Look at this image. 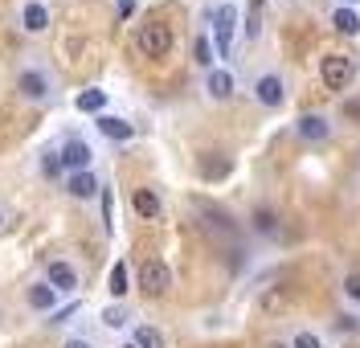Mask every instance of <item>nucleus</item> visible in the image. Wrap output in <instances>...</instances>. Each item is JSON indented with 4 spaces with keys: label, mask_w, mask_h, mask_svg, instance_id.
Masks as SVG:
<instances>
[{
    "label": "nucleus",
    "mask_w": 360,
    "mask_h": 348,
    "mask_svg": "<svg viewBox=\"0 0 360 348\" xmlns=\"http://www.w3.org/2000/svg\"><path fill=\"white\" fill-rule=\"evenodd\" d=\"M115 8H119V17H131V13H135V0H115Z\"/></svg>",
    "instance_id": "nucleus-30"
},
{
    "label": "nucleus",
    "mask_w": 360,
    "mask_h": 348,
    "mask_svg": "<svg viewBox=\"0 0 360 348\" xmlns=\"http://www.w3.org/2000/svg\"><path fill=\"white\" fill-rule=\"evenodd\" d=\"M254 230L258 233H278V217H274V209H266V205L254 209Z\"/></svg>",
    "instance_id": "nucleus-22"
},
{
    "label": "nucleus",
    "mask_w": 360,
    "mask_h": 348,
    "mask_svg": "<svg viewBox=\"0 0 360 348\" xmlns=\"http://www.w3.org/2000/svg\"><path fill=\"white\" fill-rule=\"evenodd\" d=\"M25 299H29L33 311H53V307H58V291H53L49 283H29V287H25Z\"/></svg>",
    "instance_id": "nucleus-13"
},
{
    "label": "nucleus",
    "mask_w": 360,
    "mask_h": 348,
    "mask_svg": "<svg viewBox=\"0 0 360 348\" xmlns=\"http://www.w3.org/2000/svg\"><path fill=\"white\" fill-rule=\"evenodd\" d=\"M90 143L82 139H66V148H62V168H74V172H90Z\"/></svg>",
    "instance_id": "nucleus-9"
},
{
    "label": "nucleus",
    "mask_w": 360,
    "mask_h": 348,
    "mask_svg": "<svg viewBox=\"0 0 360 348\" xmlns=\"http://www.w3.org/2000/svg\"><path fill=\"white\" fill-rule=\"evenodd\" d=\"M197 168H201L205 181H225V176L233 172V160H229L225 152H205L201 160H197Z\"/></svg>",
    "instance_id": "nucleus-10"
},
{
    "label": "nucleus",
    "mask_w": 360,
    "mask_h": 348,
    "mask_svg": "<svg viewBox=\"0 0 360 348\" xmlns=\"http://www.w3.org/2000/svg\"><path fill=\"white\" fill-rule=\"evenodd\" d=\"M131 209L143 217V221H156V217H160V197H156V188H135V193H131Z\"/></svg>",
    "instance_id": "nucleus-14"
},
{
    "label": "nucleus",
    "mask_w": 360,
    "mask_h": 348,
    "mask_svg": "<svg viewBox=\"0 0 360 348\" xmlns=\"http://www.w3.org/2000/svg\"><path fill=\"white\" fill-rule=\"evenodd\" d=\"M94 127H98L107 139H115V143H127V139L135 136V127L127 123V119H119V115H98L94 119Z\"/></svg>",
    "instance_id": "nucleus-12"
},
{
    "label": "nucleus",
    "mask_w": 360,
    "mask_h": 348,
    "mask_svg": "<svg viewBox=\"0 0 360 348\" xmlns=\"http://www.w3.org/2000/svg\"><path fill=\"white\" fill-rule=\"evenodd\" d=\"M103 324H107V328H127V324H131V316H127V307L111 303V307L103 311Z\"/></svg>",
    "instance_id": "nucleus-23"
},
{
    "label": "nucleus",
    "mask_w": 360,
    "mask_h": 348,
    "mask_svg": "<svg viewBox=\"0 0 360 348\" xmlns=\"http://www.w3.org/2000/svg\"><path fill=\"white\" fill-rule=\"evenodd\" d=\"M74 311H78V303H66V307H58V311L49 316V324H66V320L74 316Z\"/></svg>",
    "instance_id": "nucleus-28"
},
{
    "label": "nucleus",
    "mask_w": 360,
    "mask_h": 348,
    "mask_svg": "<svg viewBox=\"0 0 360 348\" xmlns=\"http://www.w3.org/2000/svg\"><path fill=\"white\" fill-rule=\"evenodd\" d=\"M45 283H49L58 295H74V291H78V271H74L70 262H62V258H53L49 271H45Z\"/></svg>",
    "instance_id": "nucleus-6"
},
{
    "label": "nucleus",
    "mask_w": 360,
    "mask_h": 348,
    "mask_svg": "<svg viewBox=\"0 0 360 348\" xmlns=\"http://www.w3.org/2000/svg\"><path fill=\"white\" fill-rule=\"evenodd\" d=\"M291 348H323V340H319L315 332L303 328V332H295V336H291Z\"/></svg>",
    "instance_id": "nucleus-25"
},
{
    "label": "nucleus",
    "mask_w": 360,
    "mask_h": 348,
    "mask_svg": "<svg viewBox=\"0 0 360 348\" xmlns=\"http://www.w3.org/2000/svg\"><path fill=\"white\" fill-rule=\"evenodd\" d=\"M344 295L352 303H360V271H352V275L344 278Z\"/></svg>",
    "instance_id": "nucleus-27"
},
{
    "label": "nucleus",
    "mask_w": 360,
    "mask_h": 348,
    "mask_svg": "<svg viewBox=\"0 0 360 348\" xmlns=\"http://www.w3.org/2000/svg\"><path fill=\"white\" fill-rule=\"evenodd\" d=\"M66 188H70V197L74 201H90V197H98V176L94 172H70V181H66Z\"/></svg>",
    "instance_id": "nucleus-11"
},
{
    "label": "nucleus",
    "mask_w": 360,
    "mask_h": 348,
    "mask_svg": "<svg viewBox=\"0 0 360 348\" xmlns=\"http://www.w3.org/2000/svg\"><path fill=\"white\" fill-rule=\"evenodd\" d=\"M348 4H356V0H348Z\"/></svg>",
    "instance_id": "nucleus-34"
},
{
    "label": "nucleus",
    "mask_w": 360,
    "mask_h": 348,
    "mask_svg": "<svg viewBox=\"0 0 360 348\" xmlns=\"http://www.w3.org/2000/svg\"><path fill=\"white\" fill-rule=\"evenodd\" d=\"M135 46H139L143 58H168V53H172V29H168V25H160V21L139 25Z\"/></svg>",
    "instance_id": "nucleus-3"
},
{
    "label": "nucleus",
    "mask_w": 360,
    "mask_h": 348,
    "mask_svg": "<svg viewBox=\"0 0 360 348\" xmlns=\"http://www.w3.org/2000/svg\"><path fill=\"white\" fill-rule=\"evenodd\" d=\"M319 78H323L328 91H348L352 78H356V58L352 53H328L319 62Z\"/></svg>",
    "instance_id": "nucleus-2"
},
{
    "label": "nucleus",
    "mask_w": 360,
    "mask_h": 348,
    "mask_svg": "<svg viewBox=\"0 0 360 348\" xmlns=\"http://www.w3.org/2000/svg\"><path fill=\"white\" fill-rule=\"evenodd\" d=\"M103 226L111 230V193L107 188H103Z\"/></svg>",
    "instance_id": "nucleus-29"
},
{
    "label": "nucleus",
    "mask_w": 360,
    "mask_h": 348,
    "mask_svg": "<svg viewBox=\"0 0 360 348\" xmlns=\"http://www.w3.org/2000/svg\"><path fill=\"white\" fill-rule=\"evenodd\" d=\"M17 91H21L29 103H45L53 86H49V74H45V70L29 66V70H21V78H17Z\"/></svg>",
    "instance_id": "nucleus-5"
},
{
    "label": "nucleus",
    "mask_w": 360,
    "mask_h": 348,
    "mask_svg": "<svg viewBox=\"0 0 360 348\" xmlns=\"http://www.w3.org/2000/svg\"><path fill=\"white\" fill-rule=\"evenodd\" d=\"M254 98H258L262 107H283V98H287L283 78H278V74H262V78L254 82Z\"/></svg>",
    "instance_id": "nucleus-7"
},
{
    "label": "nucleus",
    "mask_w": 360,
    "mask_h": 348,
    "mask_svg": "<svg viewBox=\"0 0 360 348\" xmlns=\"http://www.w3.org/2000/svg\"><path fill=\"white\" fill-rule=\"evenodd\" d=\"M0 226H4V213H0Z\"/></svg>",
    "instance_id": "nucleus-32"
},
{
    "label": "nucleus",
    "mask_w": 360,
    "mask_h": 348,
    "mask_svg": "<svg viewBox=\"0 0 360 348\" xmlns=\"http://www.w3.org/2000/svg\"><path fill=\"white\" fill-rule=\"evenodd\" d=\"M205 91L213 94V98H229V94H233V74L221 70V66H213L209 78H205Z\"/></svg>",
    "instance_id": "nucleus-16"
},
{
    "label": "nucleus",
    "mask_w": 360,
    "mask_h": 348,
    "mask_svg": "<svg viewBox=\"0 0 360 348\" xmlns=\"http://www.w3.org/2000/svg\"><path fill=\"white\" fill-rule=\"evenodd\" d=\"M41 172H45V176H58V172H62V152H45Z\"/></svg>",
    "instance_id": "nucleus-26"
},
{
    "label": "nucleus",
    "mask_w": 360,
    "mask_h": 348,
    "mask_svg": "<svg viewBox=\"0 0 360 348\" xmlns=\"http://www.w3.org/2000/svg\"><path fill=\"white\" fill-rule=\"evenodd\" d=\"M123 348H135V344H123Z\"/></svg>",
    "instance_id": "nucleus-33"
},
{
    "label": "nucleus",
    "mask_w": 360,
    "mask_h": 348,
    "mask_svg": "<svg viewBox=\"0 0 360 348\" xmlns=\"http://www.w3.org/2000/svg\"><path fill=\"white\" fill-rule=\"evenodd\" d=\"M21 25H25V33H45L49 29V8L37 4V0H29L21 8Z\"/></svg>",
    "instance_id": "nucleus-15"
},
{
    "label": "nucleus",
    "mask_w": 360,
    "mask_h": 348,
    "mask_svg": "<svg viewBox=\"0 0 360 348\" xmlns=\"http://www.w3.org/2000/svg\"><path fill=\"white\" fill-rule=\"evenodd\" d=\"M193 62H197V66H205V70H213V62H217V53H213V41H209V37H197V41H193Z\"/></svg>",
    "instance_id": "nucleus-20"
},
{
    "label": "nucleus",
    "mask_w": 360,
    "mask_h": 348,
    "mask_svg": "<svg viewBox=\"0 0 360 348\" xmlns=\"http://www.w3.org/2000/svg\"><path fill=\"white\" fill-rule=\"evenodd\" d=\"M131 344L135 348H164V336H160L152 324H139L135 328V336H131Z\"/></svg>",
    "instance_id": "nucleus-21"
},
{
    "label": "nucleus",
    "mask_w": 360,
    "mask_h": 348,
    "mask_svg": "<svg viewBox=\"0 0 360 348\" xmlns=\"http://www.w3.org/2000/svg\"><path fill=\"white\" fill-rule=\"evenodd\" d=\"M332 25H336V33H344V37H352V33H360V13L356 8H332Z\"/></svg>",
    "instance_id": "nucleus-19"
},
{
    "label": "nucleus",
    "mask_w": 360,
    "mask_h": 348,
    "mask_svg": "<svg viewBox=\"0 0 360 348\" xmlns=\"http://www.w3.org/2000/svg\"><path fill=\"white\" fill-rule=\"evenodd\" d=\"M283 303H287V291L283 287H270L266 295H262V311H278Z\"/></svg>",
    "instance_id": "nucleus-24"
},
{
    "label": "nucleus",
    "mask_w": 360,
    "mask_h": 348,
    "mask_svg": "<svg viewBox=\"0 0 360 348\" xmlns=\"http://www.w3.org/2000/svg\"><path fill=\"white\" fill-rule=\"evenodd\" d=\"M74 107H78L82 115H103V107H107V91H98V86H90V91H78Z\"/></svg>",
    "instance_id": "nucleus-17"
},
{
    "label": "nucleus",
    "mask_w": 360,
    "mask_h": 348,
    "mask_svg": "<svg viewBox=\"0 0 360 348\" xmlns=\"http://www.w3.org/2000/svg\"><path fill=\"white\" fill-rule=\"evenodd\" d=\"M295 131H299V139H307V143H323V139L332 136V119L323 115H299V123H295Z\"/></svg>",
    "instance_id": "nucleus-8"
},
{
    "label": "nucleus",
    "mask_w": 360,
    "mask_h": 348,
    "mask_svg": "<svg viewBox=\"0 0 360 348\" xmlns=\"http://www.w3.org/2000/svg\"><path fill=\"white\" fill-rule=\"evenodd\" d=\"M139 287H143V295H164L168 287H172V271H168V262L164 258H143L139 262Z\"/></svg>",
    "instance_id": "nucleus-4"
},
{
    "label": "nucleus",
    "mask_w": 360,
    "mask_h": 348,
    "mask_svg": "<svg viewBox=\"0 0 360 348\" xmlns=\"http://www.w3.org/2000/svg\"><path fill=\"white\" fill-rule=\"evenodd\" d=\"M107 291H111L115 299H123V295L131 291V271H127V262H123V258L115 262L111 275H107Z\"/></svg>",
    "instance_id": "nucleus-18"
},
{
    "label": "nucleus",
    "mask_w": 360,
    "mask_h": 348,
    "mask_svg": "<svg viewBox=\"0 0 360 348\" xmlns=\"http://www.w3.org/2000/svg\"><path fill=\"white\" fill-rule=\"evenodd\" d=\"M209 21H213V53H217V58H229V49H233V33H238V21H242L238 4H233V0L217 4V8L209 13Z\"/></svg>",
    "instance_id": "nucleus-1"
},
{
    "label": "nucleus",
    "mask_w": 360,
    "mask_h": 348,
    "mask_svg": "<svg viewBox=\"0 0 360 348\" xmlns=\"http://www.w3.org/2000/svg\"><path fill=\"white\" fill-rule=\"evenodd\" d=\"M62 348H94V344H90V340H82V336H70Z\"/></svg>",
    "instance_id": "nucleus-31"
}]
</instances>
